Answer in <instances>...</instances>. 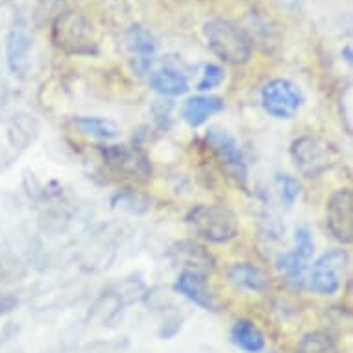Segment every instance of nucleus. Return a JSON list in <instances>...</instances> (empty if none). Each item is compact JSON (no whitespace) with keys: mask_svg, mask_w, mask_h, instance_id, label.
<instances>
[{"mask_svg":"<svg viewBox=\"0 0 353 353\" xmlns=\"http://www.w3.org/2000/svg\"><path fill=\"white\" fill-rule=\"evenodd\" d=\"M301 102L303 99H301L300 89L292 81L283 80V78L268 81L261 91V104L265 111L279 121L292 119L300 111Z\"/></svg>","mask_w":353,"mask_h":353,"instance_id":"nucleus-7","label":"nucleus"},{"mask_svg":"<svg viewBox=\"0 0 353 353\" xmlns=\"http://www.w3.org/2000/svg\"><path fill=\"white\" fill-rule=\"evenodd\" d=\"M347 267V254L344 250L325 252L313 265L309 276V289L322 296L335 294L341 289V276Z\"/></svg>","mask_w":353,"mask_h":353,"instance_id":"nucleus-8","label":"nucleus"},{"mask_svg":"<svg viewBox=\"0 0 353 353\" xmlns=\"http://www.w3.org/2000/svg\"><path fill=\"white\" fill-rule=\"evenodd\" d=\"M224 80V69L219 67V65L209 63L203 67L202 78L198 81L196 89L198 91H209V89H214V87H219Z\"/></svg>","mask_w":353,"mask_h":353,"instance_id":"nucleus-21","label":"nucleus"},{"mask_svg":"<svg viewBox=\"0 0 353 353\" xmlns=\"http://www.w3.org/2000/svg\"><path fill=\"white\" fill-rule=\"evenodd\" d=\"M168 257L172 259L174 265L183 268V272L198 274L202 278L214 270L213 255L192 241H180V243L172 244L168 248Z\"/></svg>","mask_w":353,"mask_h":353,"instance_id":"nucleus-11","label":"nucleus"},{"mask_svg":"<svg viewBox=\"0 0 353 353\" xmlns=\"http://www.w3.org/2000/svg\"><path fill=\"white\" fill-rule=\"evenodd\" d=\"M314 243L311 233L305 226H301L296 230V250L289 252V254L279 255L276 261V267L285 278L292 281V283H300L303 268L309 263V259L313 257Z\"/></svg>","mask_w":353,"mask_h":353,"instance_id":"nucleus-10","label":"nucleus"},{"mask_svg":"<svg viewBox=\"0 0 353 353\" xmlns=\"http://www.w3.org/2000/svg\"><path fill=\"white\" fill-rule=\"evenodd\" d=\"M224 108V102L219 97H192L181 105V119L191 128L202 126L209 117L219 113Z\"/></svg>","mask_w":353,"mask_h":353,"instance_id":"nucleus-15","label":"nucleus"},{"mask_svg":"<svg viewBox=\"0 0 353 353\" xmlns=\"http://www.w3.org/2000/svg\"><path fill=\"white\" fill-rule=\"evenodd\" d=\"M296 353H339V347L327 333L311 331L301 339Z\"/></svg>","mask_w":353,"mask_h":353,"instance_id":"nucleus-20","label":"nucleus"},{"mask_svg":"<svg viewBox=\"0 0 353 353\" xmlns=\"http://www.w3.org/2000/svg\"><path fill=\"white\" fill-rule=\"evenodd\" d=\"M278 185H279V194H281V200H283L285 205H292L294 200L300 194V185L294 178L290 176H279L278 178Z\"/></svg>","mask_w":353,"mask_h":353,"instance_id":"nucleus-22","label":"nucleus"},{"mask_svg":"<svg viewBox=\"0 0 353 353\" xmlns=\"http://www.w3.org/2000/svg\"><path fill=\"white\" fill-rule=\"evenodd\" d=\"M126 43L130 52L134 56V67L143 74L152 63V56L156 52V43L148 30L143 26H132L126 32Z\"/></svg>","mask_w":353,"mask_h":353,"instance_id":"nucleus-14","label":"nucleus"},{"mask_svg":"<svg viewBox=\"0 0 353 353\" xmlns=\"http://www.w3.org/2000/svg\"><path fill=\"white\" fill-rule=\"evenodd\" d=\"M150 87L163 97H180L189 91L187 78L174 69H159L150 76Z\"/></svg>","mask_w":353,"mask_h":353,"instance_id":"nucleus-16","label":"nucleus"},{"mask_svg":"<svg viewBox=\"0 0 353 353\" xmlns=\"http://www.w3.org/2000/svg\"><path fill=\"white\" fill-rule=\"evenodd\" d=\"M325 222L331 235L342 244L353 241V192L352 189H339L333 192L325 208Z\"/></svg>","mask_w":353,"mask_h":353,"instance_id":"nucleus-9","label":"nucleus"},{"mask_svg":"<svg viewBox=\"0 0 353 353\" xmlns=\"http://www.w3.org/2000/svg\"><path fill=\"white\" fill-rule=\"evenodd\" d=\"M290 156L301 176L320 178L322 174L335 167L339 150L322 137L303 135L290 145Z\"/></svg>","mask_w":353,"mask_h":353,"instance_id":"nucleus-3","label":"nucleus"},{"mask_svg":"<svg viewBox=\"0 0 353 353\" xmlns=\"http://www.w3.org/2000/svg\"><path fill=\"white\" fill-rule=\"evenodd\" d=\"M174 287L180 294L185 296L187 300H191L192 303H196L198 307H202L205 311H216L219 309L213 294L209 292L208 285H205V278L198 276V274L181 272Z\"/></svg>","mask_w":353,"mask_h":353,"instance_id":"nucleus-12","label":"nucleus"},{"mask_svg":"<svg viewBox=\"0 0 353 353\" xmlns=\"http://www.w3.org/2000/svg\"><path fill=\"white\" fill-rule=\"evenodd\" d=\"M232 341L248 353H259L265 347V336L259 327L246 319L237 320L232 327Z\"/></svg>","mask_w":353,"mask_h":353,"instance_id":"nucleus-17","label":"nucleus"},{"mask_svg":"<svg viewBox=\"0 0 353 353\" xmlns=\"http://www.w3.org/2000/svg\"><path fill=\"white\" fill-rule=\"evenodd\" d=\"M228 278L235 287L252 292H265L270 287V276L252 263H235L228 268Z\"/></svg>","mask_w":353,"mask_h":353,"instance_id":"nucleus-13","label":"nucleus"},{"mask_svg":"<svg viewBox=\"0 0 353 353\" xmlns=\"http://www.w3.org/2000/svg\"><path fill=\"white\" fill-rule=\"evenodd\" d=\"M185 222L198 237L214 244L228 243L239 233L237 214L224 205H196L185 214Z\"/></svg>","mask_w":353,"mask_h":353,"instance_id":"nucleus-2","label":"nucleus"},{"mask_svg":"<svg viewBox=\"0 0 353 353\" xmlns=\"http://www.w3.org/2000/svg\"><path fill=\"white\" fill-rule=\"evenodd\" d=\"M285 6L290 8V10H296V8H300L301 0H281Z\"/></svg>","mask_w":353,"mask_h":353,"instance_id":"nucleus-23","label":"nucleus"},{"mask_svg":"<svg viewBox=\"0 0 353 353\" xmlns=\"http://www.w3.org/2000/svg\"><path fill=\"white\" fill-rule=\"evenodd\" d=\"M30 37L26 35V32L21 28L12 30V34L8 37V63H10V69L15 72V74H21L26 67V61H28V52H30Z\"/></svg>","mask_w":353,"mask_h":353,"instance_id":"nucleus-19","label":"nucleus"},{"mask_svg":"<svg viewBox=\"0 0 353 353\" xmlns=\"http://www.w3.org/2000/svg\"><path fill=\"white\" fill-rule=\"evenodd\" d=\"M74 124L80 130V134L99 141H113L121 134L115 122L108 121V119H99V117H78L74 119Z\"/></svg>","mask_w":353,"mask_h":353,"instance_id":"nucleus-18","label":"nucleus"},{"mask_svg":"<svg viewBox=\"0 0 353 353\" xmlns=\"http://www.w3.org/2000/svg\"><path fill=\"white\" fill-rule=\"evenodd\" d=\"M102 157L113 172L121 174L122 178L134 180L137 183H145L150 180L152 165L143 150L137 146L115 145L102 148Z\"/></svg>","mask_w":353,"mask_h":353,"instance_id":"nucleus-6","label":"nucleus"},{"mask_svg":"<svg viewBox=\"0 0 353 353\" xmlns=\"http://www.w3.org/2000/svg\"><path fill=\"white\" fill-rule=\"evenodd\" d=\"M52 39L56 47L67 54L97 52L93 24L80 13L67 12L59 15L52 26Z\"/></svg>","mask_w":353,"mask_h":353,"instance_id":"nucleus-4","label":"nucleus"},{"mask_svg":"<svg viewBox=\"0 0 353 353\" xmlns=\"http://www.w3.org/2000/svg\"><path fill=\"white\" fill-rule=\"evenodd\" d=\"M209 48L222 61L232 65L246 63L252 56V41L241 26L228 19H211L203 24Z\"/></svg>","mask_w":353,"mask_h":353,"instance_id":"nucleus-1","label":"nucleus"},{"mask_svg":"<svg viewBox=\"0 0 353 353\" xmlns=\"http://www.w3.org/2000/svg\"><path fill=\"white\" fill-rule=\"evenodd\" d=\"M205 141L211 146V150L214 152L220 167L224 168V172L228 174V178L235 181L237 185H246L248 167H246L243 152L239 148L235 137L222 128H209L208 134H205Z\"/></svg>","mask_w":353,"mask_h":353,"instance_id":"nucleus-5","label":"nucleus"}]
</instances>
